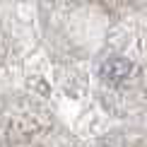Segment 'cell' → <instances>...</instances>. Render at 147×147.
<instances>
[{"mask_svg": "<svg viewBox=\"0 0 147 147\" xmlns=\"http://www.w3.org/2000/svg\"><path fill=\"white\" fill-rule=\"evenodd\" d=\"M128 75H130V63L125 58H111L101 68V77L109 80V82H113V84L121 82V80H125Z\"/></svg>", "mask_w": 147, "mask_h": 147, "instance_id": "1", "label": "cell"}]
</instances>
